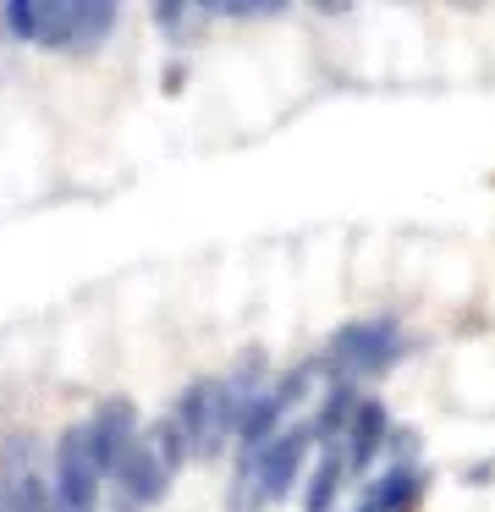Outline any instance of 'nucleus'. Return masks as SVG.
I'll return each mask as SVG.
<instances>
[{
	"label": "nucleus",
	"mask_w": 495,
	"mask_h": 512,
	"mask_svg": "<svg viewBox=\"0 0 495 512\" xmlns=\"http://www.w3.org/2000/svg\"><path fill=\"white\" fill-rule=\"evenodd\" d=\"M105 463L94 452L88 424H72L55 446V512H99V485H105Z\"/></svg>",
	"instance_id": "39448f33"
},
{
	"label": "nucleus",
	"mask_w": 495,
	"mask_h": 512,
	"mask_svg": "<svg viewBox=\"0 0 495 512\" xmlns=\"http://www.w3.org/2000/svg\"><path fill=\"white\" fill-rule=\"evenodd\" d=\"M424 501V474L418 468H391L380 485H369V496L358 501V512H413Z\"/></svg>",
	"instance_id": "9d476101"
},
{
	"label": "nucleus",
	"mask_w": 495,
	"mask_h": 512,
	"mask_svg": "<svg viewBox=\"0 0 495 512\" xmlns=\"http://www.w3.org/2000/svg\"><path fill=\"white\" fill-rule=\"evenodd\" d=\"M341 479H347V457H341V446H325V457L314 463V479H308V501H303V512H330V507H336Z\"/></svg>",
	"instance_id": "9b49d317"
},
{
	"label": "nucleus",
	"mask_w": 495,
	"mask_h": 512,
	"mask_svg": "<svg viewBox=\"0 0 495 512\" xmlns=\"http://www.w3.org/2000/svg\"><path fill=\"white\" fill-rule=\"evenodd\" d=\"M402 358V320L396 314H363V320H347L336 336H330L325 358H319V369H325L330 380H369V375H385V369Z\"/></svg>",
	"instance_id": "7ed1b4c3"
},
{
	"label": "nucleus",
	"mask_w": 495,
	"mask_h": 512,
	"mask_svg": "<svg viewBox=\"0 0 495 512\" xmlns=\"http://www.w3.org/2000/svg\"><path fill=\"white\" fill-rule=\"evenodd\" d=\"M308 446H314V424H292V430H275L259 446H242L237 485H231L237 490L231 512H259V507H275V501L292 496L297 474L308 463Z\"/></svg>",
	"instance_id": "f03ea898"
},
{
	"label": "nucleus",
	"mask_w": 495,
	"mask_h": 512,
	"mask_svg": "<svg viewBox=\"0 0 495 512\" xmlns=\"http://www.w3.org/2000/svg\"><path fill=\"white\" fill-rule=\"evenodd\" d=\"M220 12L226 17H281L286 0H220Z\"/></svg>",
	"instance_id": "f8f14e48"
},
{
	"label": "nucleus",
	"mask_w": 495,
	"mask_h": 512,
	"mask_svg": "<svg viewBox=\"0 0 495 512\" xmlns=\"http://www.w3.org/2000/svg\"><path fill=\"white\" fill-rule=\"evenodd\" d=\"M242 408H248V402L231 391V380H193V386L176 397L171 419H176V430L187 435L193 457H215L220 441H226V435H237Z\"/></svg>",
	"instance_id": "20e7f679"
},
{
	"label": "nucleus",
	"mask_w": 495,
	"mask_h": 512,
	"mask_svg": "<svg viewBox=\"0 0 495 512\" xmlns=\"http://www.w3.org/2000/svg\"><path fill=\"white\" fill-rule=\"evenodd\" d=\"M0 512H6V501H0Z\"/></svg>",
	"instance_id": "4468645a"
},
{
	"label": "nucleus",
	"mask_w": 495,
	"mask_h": 512,
	"mask_svg": "<svg viewBox=\"0 0 495 512\" xmlns=\"http://www.w3.org/2000/svg\"><path fill=\"white\" fill-rule=\"evenodd\" d=\"M121 0H6V28L44 50H83L116 28Z\"/></svg>",
	"instance_id": "f257e3e1"
},
{
	"label": "nucleus",
	"mask_w": 495,
	"mask_h": 512,
	"mask_svg": "<svg viewBox=\"0 0 495 512\" xmlns=\"http://www.w3.org/2000/svg\"><path fill=\"white\" fill-rule=\"evenodd\" d=\"M385 441H391V419H385V402H369L358 397V408H352L347 430H341V457H347V474H363V468L374 463V457L385 452Z\"/></svg>",
	"instance_id": "6e6552de"
},
{
	"label": "nucleus",
	"mask_w": 495,
	"mask_h": 512,
	"mask_svg": "<svg viewBox=\"0 0 495 512\" xmlns=\"http://www.w3.org/2000/svg\"><path fill=\"white\" fill-rule=\"evenodd\" d=\"M88 435H94V452H99V463H105V474H116L127 446L138 441V408H132L127 397H110L105 408L88 419Z\"/></svg>",
	"instance_id": "1a4fd4ad"
},
{
	"label": "nucleus",
	"mask_w": 495,
	"mask_h": 512,
	"mask_svg": "<svg viewBox=\"0 0 495 512\" xmlns=\"http://www.w3.org/2000/svg\"><path fill=\"white\" fill-rule=\"evenodd\" d=\"M0 501L6 512H55V479H44L28 435H11L0 446Z\"/></svg>",
	"instance_id": "423d86ee"
},
{
	"label": "nucleus",
	"mask_w": 495,
	"mask_h": 512,
	"mask_svg": "<svg viewBox=\"0 0 495 512\" xmlns=\"http://www.w3.org/2000/svg\"><path fill=\"white\" fill-rule=\"evenodd\" d=\"M314 6H319V12H347L352 0H314Z\"/></svg>",
	"instance_id": "ddd939ff"
},
{
	"label": "nucleus",
	"mask_w": 495,
	"mask_h": 512,
	"mask_svg": "<svg viewBox=\"0 0 495 512\" xmlns=\"http://www.w3.org/2000/svg\"><path fill=\"white\" fill-rule=\"evenodd\" d=\"M110 479H116V496H121L116 512H143V507H154V501L165 496V485H171V468H165L154 435H138V441L127 446V457L116 463V474H110Z\"/></svg>",
	"instance_id": "0eeeda50"
}]
</instances>
